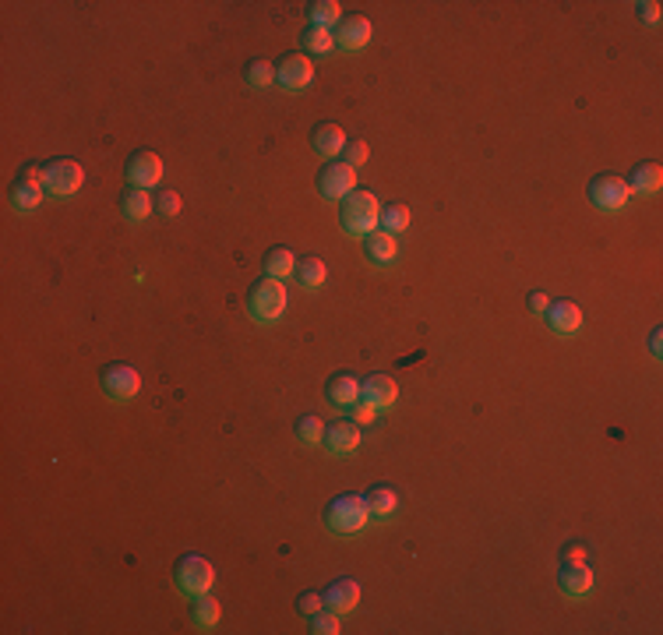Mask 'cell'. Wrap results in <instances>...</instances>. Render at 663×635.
Here are the masks:
<instances>
[{"label": "cell", "mask_w": 663, "mask_h": 635, "mask_svg": "<svg viewBox=\"0 0 663 635\" xmlns=\"http://www.w3.org/2000/svg\"><path fill=\"white\" fill-rule=\"evenodd\" d=\"M378 216H382V201L360 187L353 194H346L339 205V226H343V233H350L357 240L378 230Z\"/></svg>", "instance_id": "cell-1"}, {"label": "cell", "mask_w": 663, "mask_h": 635, "mask_svg": "<svg viewBox=\"0 0 663 635\" xmlns=\"http://www.w3.org/2000/svg\"><path fill=\"white\" fill-rule=\"evenodd\" d=\"M371 522V508H367V494H339L335 501H328L325 508V526L332 533L353 537Z\"/></svg>", "instance_id": "cell-2"}, {"label": "cell", "mask_w": 663, "mask_h": 635, "mask_svg": "<svg viewBox=\"0 0 663 635\" xmlns=\"http://www.w3.org/2000/svg\"><path fill=\"white\" fill-rule=\"evenodd\" d=\"M286 286H282V279H272V276H265V279H258L251 290H248V315L255 318L258 325H272V321H279L282 318V311H286Z\"/></svg>", "instance_id": "cell-3"}, {"label": "cell", "mask_w": 663, "mask_h": 635, "mask_svg": "<svg viewBox=\"0 0 663 635\" xmlns=\"http://www.w3.org/2000/svg\"><path fill=\"white\" fill-rule=\"evenodd\" d=\"M43 194H46V187H43V166L28 162L25 169H18L14 184L7 187V205L18 216H28V212H36L43 205Z\"/></svg>", "instance_id": "cell-4"}, {"label": "cell", "mask_w": 663, "mask_h": 635, "mask_svg": "<svg viewBox=\"0 0 663 635\" xmlns=\"http://www.w3.org/2000/svg\"><path fill=\"white\" fill-rule=\"evenodd\" d=\"M173 583H177V590H180L184 597L194 600V597H201V593L212 590L216 568H212V561L201 558V554H184V558L177 561V568H173Z\"/></svg>", "instance_id": "cell-5"}, {"label": "cell", "mask_w": 663, "mask_h": 635, "mask_svg": "<svg viewBox=\"0 0 663 635\" xmlns=\"http://www.w3.org/2000/svg\"><path fill=\"white\" fill-rule=\"evenodd\" d=\"M85 184V169L75 159H50L43 166V187L50 198H71Z\"/></svg>", "instance_id": "cell-6"}, {"label": "cell", "mask_w": 663, "mask_h": 635, "mask_svg": "<svg viewBox=\"0 0 663 635\" xmlns=\"http://www.w3.org/2000/svg\"><path fill=\"white\" fill-rule=\"evenodd\" d=\"M99 388L110 403H131L141 392V374L131 364H107L99 374Z\"/></svg>", "instance_id": "cell-7"}, {"label": "cell", "mask_w": 663, "mask_h": 635, "mask_svg": "<svg viewBox=\"0 0 663 635\" xmlns=\"http://www.w3.org/2000/svg\"><path fill=\"white\" fill-rule=\"evenodd\" d=\"M353 191H357V169L350 162H335L332 159V162H325L318 169V194L325 201H343Z\"/></svg>", "instance_id": "cell-8"}, {"label": "cell", "mask_w": 663, "mask_h": 635, "mask_svg": "<svg viewBox=\"0 0 663 635\" xmlns=\"http://www.w3.org/2000/svg\"><path fill=\"white\" fill-rule=\"evenodd\" d=\"M628 184H625V176H618V173H596L593 180H589V201L600 208V212H621L625 205H628Z\"/></svg>", "instance_id": "cell-9"}, {"label": "cell", "mask_w": 663, "mask_h": 635, "mask_svg": "<svg viewBox=\"0 0 663 635\" xmlns=\"http://www.w3.org/2000/svg\"><path fill=\"white\" fill-rule=\"evenodd\" d=\"M314 82V60L307 53H286L275 64V85L282 92H304Z\"/></svg>", "instance_id": "cell-10"}, {"label": "cell", "mask_w": 663, "mask_h": 635, "mask_svg": "<svg viewBox=\"0 0 663 635\" xmlns=\"http://www.w3.org/2000/svg\"><path fill=\"white\" fill-rule=\"evenodd\" d=\"M124 176H128V187L148 191V187H155V184L162 180V159L155 156V153H148V149H141V153L128 156V162H124Z\"/></svg>", "instance_id": "cell-11"}, {"label": "cell", "mask_w": 663, "mask_h": 635, "mask_svg": "<svg viewBox=\"0 0 663 635\" xmlns=\"http://www.w3.org/2000/svg\"><path fill=\"white\" fill-rule=\"evenodd\" d=\"M557 586L568 600H582L593 593V568L589 561H561L557 568Z\"/></svg>", "instance_id": "cell-12"}, {"label": "cell", "mask_w": 663, "mask_h": 635, "mask_svg": "<svg viewBox=\"0 0 663 635\" xmlns=\"http://www.w3.org/2000/svg\"><path fill=\"white\" fill-rule=\"evenodd\" d=\"M399 399V385L389 374H371L360 381V403H367L371 410H389Z\"/></svg>", "instance_id": "cell-13"}, {"label": "cell", "mask_w": 663, "mask_h": 635, "mask_svg": "<svg viewBox=\"0 0 663 635\" xmlns=\"http://www.w3.org/2000/svg\"><path fill=\"white\" fill-rule=\"evenodd\" d=\"M371 43V21L364 14H346L335 25V46L343 50H364Z\"/></svg>", "instance_id": "cell-14"}, {"label": "cell", "mask_w": 663, "mask_h": 635, "mask_svg": "<svg viewBox=\"0 0 663 635\" xmlns=\"http://www.w3.org/2000/svg\"><path fill=\"white\" fill-rule=\"evenodd\" d=\"M321 445H325L328 452H335V456L357 452V445H360V424H353V420H335L332 427H325Z\"/></svg>", "instance_id": "cell-15"}, {"label": "cell", "mask_w": 663, "mask_h": 635, "mask_svg": "<svg viewBox=\"0 0 663 635\" xmlns=\"http://www.w3.org/2000/svg\"><path fill=\"white\" fill-rule=\"evenodd\" d=\"M543 321L550 325V332L557 335H572L582 328V308L572 301H550V308L543 311Z\"/></svg>", "instance_id": "cell-16"}, {"label": "cell", "mask_w": 663, "mask_h": 635, "mask_svg": "<svg viewBox=\"0 0 663 635\" xmlns=\"http://www.w3.org/2000/svg\"><path fill=\"white\" fill-rule=\"evenodd\" d=\"M321 597H325V608H328V611L350 615V611L357 608V600H360V583H357V579H335Z\"/></svg>", "instance_id": "cell-17"}, {"label": "cell", "mask_w": 663, "mask_h": 635, "mask_svg": "<svg viewBox=\"0 0 663 635\" xmlns=\"http://www.w3.org/2000/svg\"><path fill=\"white\" fill-rule=\"evenodd\" d=\"M311 145H314V153H318V156H325V159L339 156V153L346 149V131H343L339 124L325 121V124H318V128H314Z\"/></svg>", "instance_id": "cell-18"}, {"label": "cell", "mask_w": 663, "mask_h": 635, "mask_svg": "<svg viewBox=\"0 0 663 635\" xmlns=\"http://www.w3.org/2000/svg\"><path fill=\"white\" fill-rule=\"evenodd\" d=\"M364 255H367V262L371 265H378V269H385V265H392L396 262V255H399V247H396V237L392 233H367L364 237Z\"/></svg>", "instance_id": "cell-19"}, {"label": "cell", "mask_w": 663, "mask_h": 635, "mask_svg": "<svg viewBox=\"0 0 663 635\" xmlns=\"http://www.w3.org/2000/svg\"><path fill=\"white\" fill-rule=\"evenodd\" d=\"M325 396H328V403H332V406L350 410V406H357V403H360V381H357L353 374H335V378H328Z\"/></svg>", "instance_id": "cell-20"}, {"label": "cell", "mask_w": 663, "mask_h": 635, "mask_svg": "<svg viewBox=\"0 0 663 635\" xmlns=\"http://www.w3.org/2000/svg\"><path fill=\"white\" fill-rule=\"evenodd\" d=\"M628 194H657L660 191V184H663V169H660V162H639L632 173H628Z\"/></svg>", "instance_id": "cell-21"}, {"label": "cell", "mask_w": 663, "mask_h": 635, "mask_svg": "<svg viewBox=\"0 0 663 635\" xmlns=\"http://www.w3.org/2000/svg\"><path fill=\"white\" fill-rule=\"evenodd\" d=\"M219 618H223V608H219L216 597H209V593L194 597V604H191V622H194L198 632H212V629L219 625Z\"/></svg>", "instance_id": "cell-22"}, {"label": "cell", "mask_w": 663, "mask_h": 635, "mask_svg": "<svg viewBox=\"0 0 663 635\" xmlns=\"http://www.w3.org/2000/svg\"><path fill=\"white\" fill-rule=\"evenodd\" d=\"M152 208H155V201H152L148 191H141V187H128V191L121 194V212H124L128 223H145V219L152 216Z\"/></svg>", "instance_id": "cell-23"}, {"label": "cell", "mask_w": 663, "mask_h": 635, "mask_svg": "<svg viewBox=\"0 0 663 635\" xmlns=\"http://www.w3.org/2000/svg\"><path fill=\"white\" fill-rule=\"evenodd\" d=\"M367 508H371V519H382V522H385L389 515H396L399 494L389 483H378V487L367 490Z\"/></svg>", "instance_id": "cell-24"}, {"label": "cell", "mask_w": 663, "mask_h": 635, "mask_svg": "<svg viewBox=\"0 0 663 635\" xmlns=\"http://www.w3.org/2000/svg\"><path fill=\"white\" fill-rule=\"evenodd\" d=\"M300 53H307V57H321V53H328L332 46H335V32L332 28H318V25H307L304 32H300Z\"/></svg>", "instance_id": "cell-25"}, {"label": "cell", "mask_w": 663, "mask_h": 635, "mask_svg": "<svg viewBox=\"0 0 663 635\" xmlns=\"http://www.w3.org/2000/svg\"><path fill=\"white\" fill-rule=\"evenodd\" d=\"M265 276H272V279H286V276H293L296 272V255L289 251V247H272V251H265Z\"/></svg>", "instance_id": "cell-26"}, {"label": "cell", "mask_w": 663, "mask_h": 635, "mask_svg": "<svg viewBox=\"0 0 663 635\" xmlns=\"http://www.w3.org/2000/svg\"><path fill=\"white\" fill-rule=\"evenodd\" d=\"M343 21V7L335 0H314L307 4V25H318V28H332Z\"/></svg>", "instance_id": "cell-27"}, {"label": "cell", "mask_w": 663, "mask_h": 635, "mask_svg": "<svg viewBox=\"0 0 663 635\" xmlns=\"http://www.w3.org/2000/svg\"><path fill=\"white\" fill-rule=\"evenodd\" d=\"M296 283L304 286V290H318L321 283H325V276H328V269H325V262L321 258H304V262H296Z\"/></svg>", "instance_id": "cell-28"}, {"label": "cell", "mask_w": 663, "mask_h": 635, "mask_svg": "<svg viewBox=\"0 0 663 635\" xmlns=\"http://www.w3.org/2000/svg\"><path fill=\"white\" fill-rule=\"evenodd\" d=\"M378 226H382L385 233H392V237H396V233H402V230L409 226V208H406V205H396V201H392V205H382Z\"/></svg>", "instance_id": "cell-29"}, {"label": "cell", "mask_w": 663, "mask_h": 635, "mask_svg": "<svg viewBox=\"0 0 663 635\" xmlns=\"http://www.w3.org/2000/svg\"><path fill=\"white\" fill-rule=\"evenodd\" d=\"M321 438H325V420H321V417L307 413V417L296 420V442H304V445H321Z\"/></svg>", "instance_id": "cell-30"}, {"label": "cell", "mask_w": 663, "mask_h": 635, "mask_svg": "<svg viewBox=\"0 0 663 635\" xmlns=\"http://www.w3.org/2000/svg\"><path fill=\"white\" fill-rule=\"evenodd\" d=\"M244 82H248L251 89H268V85L275 82V64H272V60H251V64L244 67Z\"/></svg>", "instance_id": "cell-31"}, {"label": "cell", "mask_w": 663, "mask_h": 635, "mask_svg": "<svg viewBox=\"0 0 663 635\" xmlns=\"http://www.w3.org/2000/svg\"><path fill=\"white\" fill-rule=\"evenodd\" d=\"M311 632L314 635H339V615L328 611V608L314 611V615H311Z\"/></svg>", "instance_id": "cell-32"}, {"label": "cell", "mask_w": 663, "mask_h": 635, "mask_svg": "<svg viewBox=\"0 0 663 635\" xmlns=\"http://www.w3.org/2000/svg\"><path fill=\"white\" fill-rule=\"evenodd\" d=\"M343 156H346L343 162H350V166L357 169V166H364V162H367L371 149H367V142H360V138H357V142H350V145L343 149Z\"/></svg>", "instance_id": "cell-33"}, {"label": "cell", "mask_w": 663, "mask_h": 635, "mask_svg": "<svg viewBox=\"0 0 663 635\" xmlns=\"http://www.w3.org/2000/svg\"><path fill=\"white\" fill-rule=\"evenodd\" d=\"M155 212H162L166 219L177 216V212H180V194H177V191H162L159 201H155Z\"/></svg>", "instance_id": "cell-34"}, {"label": "cell", "mask_w": 663, "mask_h": 635, "mask_svg": "<svg viewBox=\"0 0 663 635\" xmlns=\"http://www.w3.org/2000/svg\"><path fill=\"white\" fill-rule=\"evenodd\" d=\"M321 608H325V597H321V593H300V600H296V611L307 615V618H311L314 611H321Z\"/></svg>", "instance_id": "cell-35"}, {"label": "cell", "mask_w": 663, "mask_h": 635, "mask_svg": "<svg viewBox=\"0 0 663 635\" xmlns=\"http://www.w3.org/2000/svg\"><path fill=\"white\" fill-rule=\"evenodd\" d=\"M635 14H639L643 21H650V25H657V21H660V4H657V0H639V4H635Z\"/></svg>", "instance_id": "cell-36"}, {"label": "cell", "mask_w": 663, "mask_h": 635, "mask_svg": "<svg viewBox=\"0 0 663 635\" xmlns=\"http://www.w3.org/2000/svg\"><path fill=\"white\" fill-rule=\"evenodd\" d=\"M350 410H353V424H360V427H367V424L375 420V413H378V410H371L367 403H357V406H350Z\"/></svg>", "instance_id": "cell-37"}, {"label": "cell", "mask_w": 663, "mask_h": 635, "mask_svg": "<svg viewBox=\"0 0 663 635\" xmlns=\"http://www.w3.org/2000/svg\"><path fill=\"white\" fill-rule=\"evenodd\" d=\"M526 304H530V311H533V315H540V318H543V311L550 308V301H547V294H530V297H526Z\"/></svg>", "instance_id": "cell-38"}, {"label": "cell", "mask_w": 663, "mask_h": 635, "mask_svg": "<svg viewBox=\"0 0 663 635\" xmlns=\"http://www.w3.org/2000/svg\"><path fill=\"white\" fill-rule=\"evenodd\" d=\"M561 561H586V544H572L564 547V558Z\"/></svg>", "instance_id": "cell-39"}, {"label": "cell", "mask_w": 663, "mask_h": 635, "mask_svg": "<svg viewBox=\"0 0 663 635\" xmlns=\"http://www.w3.org/2000/svg\"><path fill=\"white\" fill-rule=\"evenodd\" d=\"M660 342H663V328H653V335H650V353H653V357H660L663 353Z\"/></svg>", "instance_id": "cell-40"}]
</instances>
